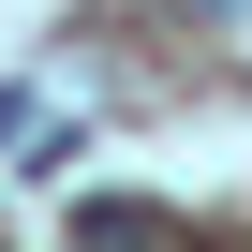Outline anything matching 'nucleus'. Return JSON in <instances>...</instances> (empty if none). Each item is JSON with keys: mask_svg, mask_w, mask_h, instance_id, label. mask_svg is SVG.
<instances>
[{"mask_svg": "<svg viewBox=\"0 0 252 252\" xmlns=\"http://www.w3.org/2000/svg\"><path fill=\"white\" fill-rule=\"evenodd\" d=\"M74 237H89V252H163V222H149V208H89Z\"/></svg>", "mask_w": 252, "mask_h": 252, "instance_id": "nucleus-1", "label": "nucleus"}]
</instances>
